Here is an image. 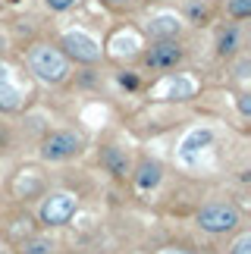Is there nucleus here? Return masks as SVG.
<instances>
[{"label": "nucleus", "instance_id": "obj_1", "mask_svg": "<svg viewBox=\"0 0 251 254\" xmlns=\"http://www.w3.org/2000/svg\"><path fill=\"white\" fill-rule=\"evenodd\" d=\"M28 66H32V72L38 75L41 82H63L66 72H69V66H66V57L60 51H54V47H35L32 57H28Z\"/></svg>", "mask_w": 251, "mask_h": 254}, {"label": "nucleus", "instance_id": "obj_2", "mask_svg": "<svg viewBox=\"0 0 251 254\" xmlns=\"http://www.w3.org/2000/svg\"><path fill=\"white\" fill-rule=\"evenodd\" d=\"M198 226L207 232H229L239 226V210L236 204H207L198 213Z\"/></svg>", "mask_w": 251, "mask_h": 254}, {"label": "nucleus", "instance_id": "obj_3", "mask_svg": "<svg viewBox=\"0 0 251 254\" xmlns=\"http://www.w3.org/2000/svg\"><path fill=\"white\" fill-rule=\"evenodd\" d=\"M82 151V138L75 132H51L44 138L41 157L44 160H69Z\"/></svg>", "mask_w": 251, "mask_h": 254}, {"label": "nucleus", "instance_id": "obj_4", "mask_svg": "<svg viewBox=\"0 0 251 254\" xmlns=\"http://www.w3.org/2000/svg\"><path fill=\"white\" fill-rule=\"evenodd\" d=\"M63 47H66V54H69L72 60H79V63H98L101 60L98 41L88 38L85 32H66L63 35Z\"/></svg>", "mask_w": 251, "mask_h": 254}, {"label": "nucleus", "instance_id": "obj_5", "mask_svg": "<svg viewBox=\"0 0 251 254\" xmlns=\"http://www.w3.org/2000/svg\"><path fill=\"white\" fill-rule=\"evenodd\" d=\"M75 213V198L72 194H51L41 204V220L51 223V226H63L69 223V217Z\"/></svg>", "mask_w": 251, "mask_h": 254}, {"label": "nucleus", "instance_id": "obj_6", "mask_svg": "<svg viewBox=\"0 0 251 254\" xmlns=\"http://www.w3.org/2000/svg\"><path fill=\"white\" fill-rule=\"evenodd\" d=\"M179 60H182V51L170 41V38L151 44V51H148V66H151V69H173Z\"/></svg>", "mask_w": 251, "mask_h": 254}, {"label": "nucleus", "instance_id": "obj_7", "mask_svg": "<svg viewBox=\"0 0 251 254\" xmlns=\"http://www.w3.org/2000/svg\"><path fill=\"white\" fill-rule=\"evenodd\" d=\"M101 163L107 167V173L120 176V179H123L126 173H129V157H126V151H123V148H104Z\"/></svg>", "mask_w": 251, "mask_h": 254}, {"label": "nucleus", "instance_id": "obj_8", "mask_svg": "<svg viewBox=\"0 0 251 254\" xmlns=\"http://www.w3.org/2000/svg\"><path fill=\"white\" fill-rule=\"evenodd\" d=\"M19 107V88L9 82L6 66H0V110H16Z\"/></svg>", "mask_w": 251, "mask_h": 254}, {"label": "nucleus", "instance_id": "obj_9", "mask_svg": "<svg viewBox=\"0 0 251 254\" xmlns=\"http://www.w3.org/2000/svg\"><path fill=\"white\" fill-rule=\"evenodd\" d=\"M210 141H214V135H210V129H195V132H191L186 141H182V157H186V160H191V154H195V151H201V148H207Z\"/></svg>", "mask_w": 251, "mask_h": 254}, {"label": "nucleus", "instance_id": "obj_10", "mask_svg": "<svg viewBox=\"0 0 251 254\" xmlns=\"http://www.w3.org/2000/svg\"><path fill=\"white\" fill-rule=\"evenodd\" d=\"M179 28H182V22L176 16H157V19H151V35L154 38H173V35H179Z\"/></svg>", "mask_w": 251, "mask_h": 254}, {"label": "nucleus", "instance_id": "obj_11", "mask_svg": "<svg viewBox=\"0 0 251 254\" xmlns=\"http://www.w3.org/2000/svg\"><path fill=\"white\" fill-rule=\"evenodd\" d=\"M239 51V28L236 25H226L223 32L217 35V54L220 57H233Z\"/></svg>", "mask_w": 251, "mask_h": 254}, {"label": "nucleus", "instance_id": "obj_12", "mask_svg": "<svg viewBox=\"0 0 251 254\" xmlns=\"http://www.w3.org/2000/svg\"><path fill=\"white\" fill-rule=\"evenodd\" d=\"M135 182H138V189H154V185L160 182V167L154 160H144L138 167V176H135Z\"/></svg>", "mask_w": 251, "mask_h": 254}, {"label": "nucleus", "instance_id": "obj_13", "mask_svg": "<svg viewBox=\"0 0 251 254\" xmlns=\"http://www.w3.org/2000/svg\"><path fill=\"white\" fill-rule=\"evenodd\" d=\"M54 251V245L47 239H28V242H22V254H51Z\"/></svg>", "mask_w": 251, "mask_h": 254}, {"label": "nucleus", "instance_id": "obj_14", "mask_svg": "<svg viewBox=\"0 0 251 254\" xmlns=\"http://www.w3.org/2000/svg\"><path fill=\"white\" fill-rule=\"evenodd\" d=\"M195 94V85H191L188 79H179V82H173L170 88V97H176V101H186V97Z\"/></svg>", "mask_w": 251, "mask_h": 254}, {"label": "nucleus", "instance_id": "obj_15", "mask_svg": "<svg viewBox=\"0 0 251 254\" xmlns=\"http://www.w3.org/2000/svg\"><path fill=\"white\" fill-rule=\"evenodd\" d=\"M229 13H233L236 19L251 16V0H229Z\"/></svg>", "mask_w": 251, "mask_h": 254}, {"label": "nucleus", "instance_id": "obj_16", "mask_svg": "<svg viewBox=\"0 0 251 254\" xmlns=\"http://www.w3.org/2000/svg\"><path fill=\"white\" fill-rule=\"evenodd\" d=\"M188 16H191V22H204V19H207V6H201V3H191L188 6Z\"/></svg>", "mask_w": 251, "mask_h": 254}, {"label": "nucleus", "instance_id": "obj_17", "mask_svg": "<svg viewBox=\"0 0 251 254\" xmlns=\"http://www.w3.org/2000/svg\"><path fill=\"white\" fill-rule=\"evenodd\" d=\"M229 254H251V236H248V232H245V236L236 242V245H233V251H229Z\"/></svg>", "mask_w": 251, "mask_h": 254}, {"label": "nucleus", "instance_id": "obj_18", "mask_svg": "<svg viewBox=\"0 0 251 254\" xmlns=\"http://www.w3.org/2000/svg\"><path fill=\"white\" fill-rule=\"evenodd\" d=\"M120 85H123V88H138V79H135L132 72H123V75H120Z\"/></svg>", "mask_w": 251, "mask_h": 254}, {"label": "nucleus", "instance_id": "obj_19", "mask_svg": "<svg viewBox=\"0 0 251 254\" xmlns=\"http://www.w3.org/2000/svg\"><path fill=\"white\" fill-rule=\"evenodd\" d=\"M239 110H242L245 116L251 113V94H239Z\"/></svg>", "mask_w": 251, "mask_h": 254}, {"label": "nucleus", "instance_id": "obj_20", "mask_svg": "<svg viewBox=\"0 0 251 254\" xmlns=\"http://www.w3.org/2000/svg\"><path fill=\"white\" fill-rule=\"evenodd\" d=\"M75 3V0H47V6H51V9H69Z\"/></svg>", "mask_w": 251, "mask_h": 254}, {"label": "nucleus", "instance_id": "obj_21", "mask_svg": "<svg viewBox=\"0 0 251 254\" xmlns=\"http://www.w3.org/2000/svg\"><path fill=\"white\" fill-rule=\"evenodd\" d=\"M160 254H188V251H179V248H163Z\"/></svg>", "mask_w": 251, "mask_h": 254}, {"label": "nucleus", "instance_id": "obj_22", "mask_svg": "<svg viewBox=\"0 0 251 254\" xmlns=\"http://www.w3.org/2000/svg\"><path fill=\"white\" fill-rule=\"evenodd\" d=\"M110 3H129V0H110Z\"/></svg>", "mask_w": 251, "mask_h": 254}, {"label": "nucleus", "instance_id": "obj_23", "mask_svg": "<svg viewBox=\"0 0 251 254\" xmlns=\"http://www.w3.org/2000/svg\"><path fill=\"white\" fill-rule=\"evenodd\" d=\"M0 144H3V132H0Z\"/></svg>", "mask_w": 251, "mask_h": 254}, {"label": "nucleus", "instance_id": "obj_24", "mask_svg": "<svg viewBox=\"0 0 251 254\" xmlns=\"http://www.w3.org/2000/svg\"><path fill=\"white\" fill-rule=\"evenodd\" d=\"M13 3H19V0H13Z\"/></svg>", "mask_w": 251, "mask_h": 254}]
</instances>
